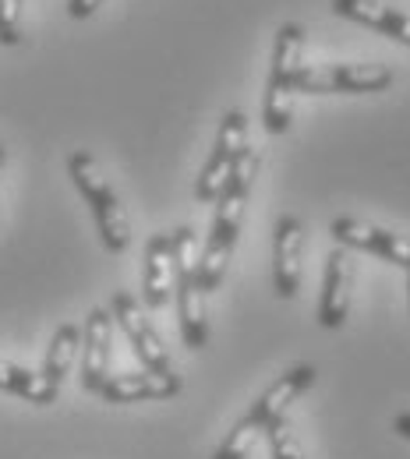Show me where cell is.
I'll use <instances>...</instances> for the list:
<instances>
[{
    "mask_svg": "<svg viewBox=\"0 0 410 459\" xmlns=\"http://www.w3.org/2000/svg\"><path fill=\"white\" fill-rule=\"evenodd\" d=\"M0 393L18 396L25 403H36V406H50L60 396V389H54L43 375H36V371H29L22 364H11V360H0Z\"/></svg>",
    "mask_w": 410,
    "mask_h": 459,
    "instance_id": "e0dca14e",
    "label": "cell"
},
{
    "mask_svg": "<svg viewBox=\"0 0 410 459\" xmlns=\"http://www.w3.org/2000/svg\"><path fill=\"white\" fill-rule=\"evenodd\" d=\"M393 431H397L400 438H407V442H410V410H407V413H397V417H393Z\"/></svg>",
    "mask_w": 410,
    "mask_h": 459,
    "instance_id": "44dd1931",
    "label": "cell"
},
{
    "mask_svg": "<svg viewBox=\"0 0 410 459\" xmlns=\"http://www.w3.org/2000/svg\"><path fill=\"white\" fill-rule=\"evenodd\" d=\"M198 237L191 227L170 230V251H174V304L180 340L188 350H202L209 343V318H205V293L198 283Z\"/></svg>",
    "mask_w": 410,
    "mask_h": 459,
    "instance_id": "3957f363",
    "label": "cell"
},
{
    "mask_svg": "<svg viewBox=\"0 0 410 459\" xmlns=\"http://www.w3.org/2000/svg\"><path fill=\"white\" fill-rule=\"evenodd\" d=\"M333 237L347 251L375 255V258H382V262L410 273V240L400 237V233H393V230H382L375 227V223H361L353 216H340V220H333Z\"/></svg>",
    "mask_w": 410,
    "mask_h": 459,
    "instance_id": "9c48e42d",
    "label": "cell"
},
{
    "mask_svg": "<svg viewBox=\"0 0 410 459\" xmlns=\"http://www.w3.org/2000/svg\"><path fill=\"white\" fill-rule=\"evenodd\" d=\"M333 11L340 18H351L357 25L371 29V32H382V36L397 39L400 47L410 50V14H404V11L386 7L379 0H333Z\"/></svg>",
    "mask_w": 410,
    "mask_h": 459,
    "instance_id": "9a60e30c",
    "label": "cell"
},
{
    "mask_svg": "<svg viewBox=\"0 0 410 459\" xmlns=\"http://www.w3.org/2000/svg\"><path fill=\"white\" fill-rule=\"evenodd\" d=\"M301 255H304V223L297 216H280L273 233V290L291 300L301 287Z\"/></svg>",
    "mask_w": 410,
    "mask_h": 459,
    "instance_id": "4fadbf2b",
    "label": "cell"
},
{
    "mask_svg": "<svg viewBox=\"0 0 410 459\" xmlns=\"http://www.w3.org/2000/svg\"><path fill=\"white\" fill-rule=\"evenodd\" d=\"M266 438H269V453H273V459H304V453H301L297 442H293V431L287 428V420H280Z\"/></svg>",
    "mask_w": 410,
    "mask_h": 459,
    "instance_id": "d6986e66",
    "label": "cell"
},
{
    "mask_svg": "<svg viewBox=\"0 0 410 459\" xmlns=\"http://www.w3.org/2000/svg\"><path fill=\"white\" fill-rule=\"evenodd\" d=\"M110 346H114V315L110 307H92L82 325V389L100 393L110 378Z\"/></svg>",
    "mask_w": 410,
    "mask_h": 459,
    "instance_id": "30bf717a",
    "label": "cell"
},
{
    "mask_svg": "<svg viewBox=\"0 0 410 459\" xmlns=\"http://www.w3.org/2000/svg\"><path fill=\"white\" fill-rule=\"evenodd\" d=\"M258 163H262L258 152L248 145V152L240 156V163H237L234 173L227 177V184L216 195V216L209 223L205 247L198 255V283H202V293L220 290L227 269H231L237 237H240V223H244V202H248L251 184L258 177Z\"/></svg>",
    "mask_w": 410,
    "mask_h": 459,
    "instance_id": "6da1fadb",
    "label": "cell"
},
{
    "mask_svg": "<svg viewBox=\"0 0 410 459\" xmlns=\"http://www.w3.org/2000/svg\"><path fill=\"white\" fill-rule=\"evenodd\" d=\"M4 170H7V149L0 145V184H4Z\"/></svg>",
    "mask_w": 410,
    "mask_h": 459,
    "instance_id": "7402d4cb",
    "label": "cell"
},
{
    "mask_svg": "<svg viewBox=\"0 0 410 459\" xmlns=\"http://www.w3.org/2000/svg\"><path fill=\"white\" fill-rule=\"evenodd\" d=\"M407 297H410V273H407Z\"/></svg>",
    "mask_w": 410,
    "mask_h": 459,
    "instance_id": "603a6c76",
    "label": "cell"
},
{
    "mask_svg": "<svg viewBox=\"0 0 410 459\" xmlns=\"http://www.w3.org/2000/svg\"><path fill=\"white\" fill-rule=\"evenodd\" d=\"M100 4H103V0H67V14L82 22V18H92V14L100 11Z\"/></svg>",
    "mask_w": 410,
    "mask_h": 459,
    "instance_id": "ffe728a7",
    "label": "cell"
},
{
    "mask_svg": "<svg viewBox=\"0 0 410 459\" xmlns=\"http://www.w3.org/2000/svg\"><path fill=\"white\" fill-rule=\"evenodd\" d=\"M315 368L311 364H293L287 368L258 400L248 406V413L237 420L234 428L227 431V438L220 442V449L213 453V459H248L251 456V446L269 435L280 420H287V410L301 400L311 385H315Z\"/></svg>",
    "mask_w": 410,
    "mask_h": 459,
    "instance_id": "7a4b0ae2",
    "label": "cell"
},
{
    "mask_svg": "<svg viewBox=\"0 0 410 459\" xmlns=\"http://www.w3.org/2000/svg\"><path fill=\"white\" fill-rule=\"evenodd\" d=\"M22 7L25 0H0V43L4 47L22 43Z\"/></svg>",
    "mask_w": 410,
    "mask_h": 459,
    "instance_id": "ac0fdd59",
    "label": "cell"
},
{
    "mask_svg": "<svg viewBox=\"0 0 410 459\" xmlns=\"http://www.w3.org/2000/svg\"><path fill=\"white\" fill-rule=\"evenodd\" d=\"M353 290V258L347 247H333L326 255L322 269V290H318V325L322 329H340L351 311Z\"/></svg>",
    "mask_w": 410,
    "mask_h": 459,
    "instance_id": "8fae6325",
    "label": "cell"
},
{
    "mask_svg": "<svg viewBox=\"0 0 410 459\" xmlns=\"http://www.w3.org/2000/svg\"><path fill=\"white\" fill-rule=\"evenodd\" d=\"M142 300H145L149 311H163L174 300V251H170V233H156L145 244Z\"/></svg>",
    "mask_w": 410,
    "mask_h": 459,
    "instance_id": "5bb4252c",
    "label": "cell"
},
{
    "mask_svg": "<svg viewBox=\"0 0 410 459\" xmlns=\"http://www.w3.org/2000/svg\"><path fill=\"white\" fill-rule=\"evenodd\" d=\"M78 353H82V329H78L74 322H64V325H57L54 340L47 346V357H43V371H39V375H43L54 389H60L64 378L71 375Z\"/></svg>",
    "mask_w": 410,
    "mask_h": 459,
    "instance_id": "2e32d148",
    "label": "cell"
},
{
    "mask_svg": "<svg viewBox=\"0 0 410 459\" xmlns=\"http://www.w3.org/2000/svg\"><path fill=\"white\" fill-rule=\"evenodd\" d=\"M67 177H71V184L78 187V195L85 198V205H89V212H92L100 244H103L110 255L127 251V244H131L127 212H124V205H120L118 191L110 187V180L100 173L96 160H92L89 152H71V156H67Z\"/></svg>",
    "mask_w": 410,
    "mask_h": 459,
    "instance_id": "277c9868",
    "label": "cell"
},
{
    "mask_svg": "<svg viewBox=\"0 0 410 459\" xmlns=\"http://www.w3.org/2000/svg\"><path fill=\"white\" fill-rule=\"evenodd\" d=\"M389 85H393V71L382 64H329V67H301L293 92L364 96V92H382Z\"/></svg>",
    "mask_w": 410,
    "mask_h": 459,
    "instance_id": "8992f818",
    "label": "cell"
},
{
    "mask_svg": "<svg viewBox=\"0 0 410 459\" xmlns=\"http://www.w3.org/2000/svg\"><path fill=\"white\" fill-rule=\"evenodd\" d=\"M110 315H114V325L124 329L127 343L135 350V357L142 360L145 371H156V375H177L174 371V360L167 353V346L160 340V333L153 329L145 307L127 293V290H118L114 300H110Z\"/></svg>",
    "mask_w": 410,
    "mask_h": 459,
    "instance_id": "ba28073f",
    "label": "cell"
},
{
    "mask_svg": "<svg viewBox=\"0 0 410 459\" xmlns=\"http://www.w3.org/2000/svg\"><path fill=\"white\" fill-rule=\"evenodd\" d=\"M301 57H304V29L297 22H287L280 25L273 43V67H269L266 100H262V124L269 134H284L291 127V92L301 74Z\"/></svg>",
    "mask_w": 410,
    "mask_h": 459,
    "instance_id": "5b68a950",
    "label": "cell"
},
{
    "mask_svg": "<svg viewBox=\"0 0 410 459\" xmlns=\"http://www.w3.org/2000/svg\"><path fill=\"white\" fill-rule=\"evenodd\" d=\"M248 152V117L240 110H227L220 120V131H216V142H213V152L205 160V167L195 180V198L202 205L216 202L220 187L227 184V177L234 173V167L240 163V156Z\"/></svg>",
    "mask_w": 410,
    "mask_h": 459,
    "instance_id": "52a82bcc",
    "label": "cell"
},
{
    "mask_svg": "<svg viewBox=\"0 0 410 459\" xmlns=\"http://www.w3.org/2000/svg\"><path fill=\"white\" fill-rule=\"evenodd\" d=\"M184 378L180 375H156V371H135V375H110L103 382V389L96 393L110 406H124V403H163L180 396Z\"/></svg>",
    "mask_w": 410,
    "mask_h": 459,
    "instance_id": "7c38bea8",
    "label": "cell"
}]
</instances>
